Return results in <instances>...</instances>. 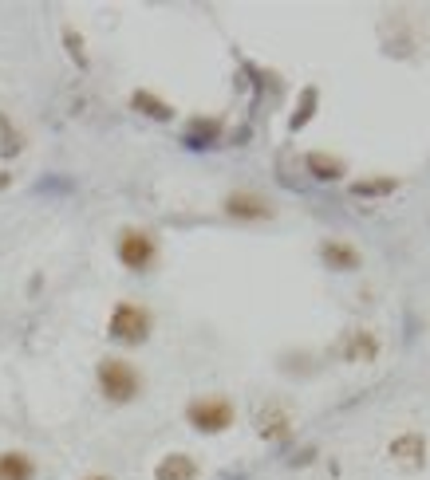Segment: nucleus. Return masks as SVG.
Segmentation results:
<instances>
[{"mask_svg": "<svg viewBox=\"0 0 430 480\" xmlns=\"http://www.w3.org/2000/svg\"><path fill=\"white\" fill-rule=\"evenodd\" d=\"M218 134H221V126H218V123H193L182 142H186L190 150H210L213 142H218Z\"/></svg>", "mask_w": 430, "mask_h": 480, "instance_id": "obj_14", "label": "nucleus"}, {"mask_svg": "<svg viewBox=\"0 0 430 480\" xmlns=\"http://www.w3.org/2000/svg\"><path fill=\"white\" fill-rule=\"evenodd\" d=\"M63 43H68L71 60L79 63V68H88V51H83V40H79V32H75V28H63Z\"/></svg>", "mask_w": 430, "mask_h": 480, "instance_id": "obj_18", "label": "nucleus"}, {"mask_svg": "<svg viewBox=\"0 0 430 480\" xmlns=\"http://www.w3.org/2000/svg\"><path fill=\"white\" fill-rule=\"evenodd\" d=\"M138 386H143V378H138V370L131 363H123V358H103L99 363V390L111 402H135L138 398Z\"/></svg>", "mask_w": 430, "mask_h": 480, "instance_id": "obj_1", "label": "nucleus"}, {"mask_svg": "<svg viewBox=\"0 0 430 480\" xmlns=\"http://www.w3.org/2000/svg\"><path fill=\"white\" fill-rule=\"evenodd\" d=\"M391 457L395 461H403V465H423L426 461V438L423 433H403V438H395L391 441Z\"/></svg>", "mask_w": 430, "mask_h": 480, "instance_id": "obj_9", "label": "nucleus"}, {"mask_svg": "<svg viewBox=\"0 0 430 480\" xmlns=\"http://www.w3.org/2000/svg\"><path fill=\"white\" fill-rule=\"evenodd\" d=\"M221 480H249V476H245V473H225Z\"/></svg>", "mask_w": 430, "mask_h": 480, "instance_id": "obj_19", "label": "nucleus"}, {"mask_svg": "<svg viewBox=\"0 0 430 480\" xmlns=\"http://www.w3.org/2000/svg\"><path fill=\"white\" fill-rule=\"evenodd\" d=\"M320 260H324L332 272H356L360 268V253L351 245H343V240H324V245H320Z\"/></svg>", "mask_w": 430, "mask_h": 480, "instance_id": "obj_7", "label": "nucleus"}, {"mask_svg": "<svg viewBox=\"0 0 430 480\" xmlns=\"http://www.w3.org/2000/svg\"><path fill=\"white\" fill-rule=\"evenodd\" d=\"M91 480H107V476H91Z\"/></svg>", "mask_w": 430, "mask_h": 480, "instance_id": "obj_21", "label": "nucleus"}, {"mask_svg": "<svg viewBox=\"0 0 430 480\" xmlns=\"http://www.w3.org/2000/svg\"><path fill=\"white\" fill-rule=\"evenodd\" d=\"M36 465L28 453H0V480H32Z\"/></svg>", "mask_w": 430, "mask_h": 480, "instance_id": "obj_10", "label": "nucleus"}, {"mask_svg": "<svg viewBox=\"0 0 430 480\" xmlns=\"http://www.w3.org/2000/svg\"><path fill=\"white\" fill-rule=\"evenodd\" d=\"M150 335V311L138 303H119L111 315V339L119 343H143Z\"/></svg>", "mask_w": 430, "mask_h": 480, "instance_id": "obj_3", "label": "nucleus"}, {"mask_svg": "<svg viewBox=\"0 0 430 480\" xmlns=\"http://www.w3.org/2000/svg\"><path fill=\"white\" fill-rule=\"evenodd\" d=\"M154 480H198V461L186 453H170L158 461Z\"/></svg>", "mask_w": 430, "mask_h": 480, "instance_id": "obj_8", "label": "nucleus"}, {"mask_svg": "<svg viewBox=\"0 0 430 480\" xmlns=\"http://www.w3.org/2000/svg\"><path fill=\"white\" fill-rule=\"evenodd\" d=\"M312 106H316V87H308V91H304V103L296 106V115H293V123H288V126H293V130L308 126V118H312Z\"/></svg>", "mask_w": 430, "mask_h": 480, "instance_id": "obj_17", "label": "nucleus"}, {"mask_svg": "<svg viewBox=\"0 0 430 480\" xmlns=\"http://www.w3.org/2000/svg\"><path fill=\"white\" fill-rule=\"evenodd\" d=\"M395 189H399V178H368L351 185V198H387Z\"/></svg>", "mask_w": 430, "mask_h": 480, "instance_id": "obj_13", "label": "nucleus"}, {"mask_svg": "<svg viewBox=\"0 0 430 480\" xmlns=\"http://www.w3.org/2000/svg\"><path fill=\"white\" fill-rule=\"evenodd\" d=\"M340 355L348 358V363H371V358L379 355V339H375L371 331H348L343 335Z\"/></svg>", "mask_w": 430, "mask_h": 480, "instance_id": "obj_6", "label": "nucleus"}, {"mask_svg": "<svg viewBox=\"0 0 430 480\" xmlns=\"http://www.w3.org/2000/svg\"><path fill=\"white\" fill-rule=\"evenodd\" d=\"M225 213L238 221H273V201H265L261 193H229L225 198Z\"/></svg>", "mask_w": 430, "mask_h": 480, "instance_id": "obj_5", "label": "nucleus"}, {"mask_svg": "<svg viewBox=\"0 0 430 480\" xmlns=\"http://www.w3.org/2000/svg\"><path fill=\"white\" fill-rule=\"evenodd\" d=\"M20 150H24V138L13 130V123H8V115H0V154L5 158H16Z\"/></svg>", "mask_w": 430, "mask_h": 480, "instance_id": "obj_16", "label": "nucleus"}, {"mask_svg": "<svg viewBox=\"0 0 430 480\" xmlns=\"http://www.w3.org/2000/svg\"><path fill=\"white\" fill-rule=\"evenodd\" d=\"M131 106H135V111H143L146 118H154V123H170V118H174V106L163 103V99H154L150 91H135Z\"/></svg>", "mask_w": 430, "mask_h": 480, "instance_id": "obj_12", "label": "nucleus"}, {"mask_svg": "<svg viewBox=\"0 0 430 480\" xmlns=\"http://www.w3.org/2000/svg\"><path fill=\"white\" fill-rule=\"evenodd\" d=\"M5 185H8V173H0V189H5Z\"/></svg>", "mask_w": 430, "mask_h": 480, "instance_id": "obj_20", "label": "nucleus"}, {"mask_svg": "<svg viewBox=\"0 0 430 480\" xmlns=\"http://www.w3.org/2000/svg\"><path fill=\"white\" fill-rule=\"evenodd\" d=\"M186 418L201 433H225L233 425V406L229 398H198L186 406Z\"/></svg>", "mask_w": 430, "mask_h": 480, "instance_id": "obj_2", "label": "nucleus"}, {"mask_svg": "<svg viewBox=\"0 0 430 480\" xmlns=\"http://www.w3.org/2000/svg\"><path fill=\"white\" fill-rule=\"evenodd\" d=\"M154 236L143 233V228H123V236H119V260L131 272H146L150 268V260H154Z\"/></svg>", "mask_w": 430, "mask_h": 480, "instance_id": "obj_4", "label": "nucleus"}, {"mask_svg": "<svg viewBox=\"0 0 430 480\" xmlns=\"http://www.w3.org/2000/svg\"><path fill=\"white\" fill-rule=\"evenodd\" d=\"M304 166H308V173H312L316 181H340V178H343V162L332 158V154H320V150L304 158Z\"/></svg>", "mask_w": 430, "mask_h": 480, "instance_id": "obj_11", "label": "nucleus"}, {"mask_svg": "<svg viewBox=\"0 0 430 480\" xmlns=\"http://www.w3.org/2000/svg\"><path fill=\"white\" fill-rule=\"evenodd\" d=\"M261 438H268V441L288 438V418H285L281 410H265L261 413Z\"/></svg>", "mask_w": 430, "mask_h": 480, "instance_id": "obj_15", "label": "nucleus"}]
</instances>
